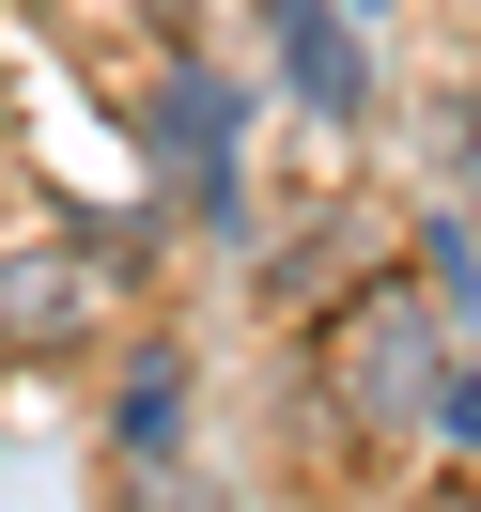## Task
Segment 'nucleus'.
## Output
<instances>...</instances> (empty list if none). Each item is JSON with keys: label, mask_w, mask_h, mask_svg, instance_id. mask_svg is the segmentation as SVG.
Listing matches in <instances>:
<instances>
[{"label": "nucleus", "mask_w": 481, "mask_h": 512, "mask_svg": "<svg viewBox=\"0 0 481 512\" xmlns=\"http://www.w3.org/2000/svg\"><path fill=\"white\" fill-rule=\"evenodd\" d=\"M466 202H481V109H466Z\"/></svg>", "instance_id": "obj_7"}, {"label": "nucleus", "mask_w": 481, "mask_h": 512, "mask_svg": "<svg viewBox=\"0 0 481 512\" xmlns=\"http://www.w3.org/2000/svg\"><path fill=\"white\" fill-rule=\"evenodd\" d=\"M435 512H481V497H435Z\"/></svg>", "instance_id": "obj_9"}, {"label": "nucleus", "mask_w": 481, "mask_h": 512, "mask_svg": "<svg viewBox=\"0 0 481 512\" xmlns=\"http://www.w3.org/2000/svg\"><path fill=\"white\" fill-rule=\"evenodd\" d=\"M94 311H109L94 233H16V249H0V357H78Z\"/></svg>", "instance_id": "obj_2"}, {"label": "nucleus", "mask_w": 481, "mask_h": 512, "mask_svg": "<svg viewBox=\"0 0 481 512\" xmlns=\"http://www.w3.org/2000/svg\"><path fill=\"white\" fill-rule=\"evenodd\" d=\"M342 16H388V0H342Z\"/></svg>", "instance_id": "obj_8"}, {"label": "nucleus", "mask_w": 481, "mask_h": 512, "mask_svg": "<svg viewBox=\"0 0 481 512\" xmlns=\"http://www.w3.org/2000/svg\"><path fill=\"white\" fill-rule=\"evenodd\" d=\"M264 16H280V63H295V94H311L326 125H357V109H373V63H357V16H342V0H264Z\"/></svg>", "instance_id": "obj_3"}, {"label": "nucleus", "mask_w": 481, "mask_h": 512, "mask_svg": "<svg viewBox=\"0 0 481 512\" xmlns=\"http://www.w3.org/2000/svg\"><path fill=\"white\" fill-rule=\"evenodd\" d=\"M171 404H187V357H140V373H125V435L156 450V435H171Z\"/></svg>", "instance_id": "obj_5"}, {"label": "nucleus", "mask_w": 481, "mask_h": 512, "mask_svg": "<svg viewBox=\"0 0 481 512\" xmlns=\"http://www.w3.org/2000/svg\"><path fill=\"white\" fill-rule=\"evenodd\" d=\"M171 156H187V171H233V94L171 78Z\"/></svg>", "instance_id": "obj_4"}, {"label": "nucleus", "mask_w": 481, "mask_h": 512, "mask_svg": "<svg viewBox=\"0 0 481 512\" xmlns=\"http://www.w3.org/2000/svg\"><path fill=\"white\" fill-rule=\"evenodd\" d=\"M435 311H450L435 280H373V295L342 311L326 373H342V404H357V419H419V404L450 388V342H435Z\"/></svg>", "instance_id": "obj_1"}, {"label": "nucleus", "mask_w": 481, "mask_h": 512, "mask_svg": "<svg viewBox=\"0 0 481 512\" xmlns=\"http://www.w3.org/2000/svg\"><path fill=\"white\" fill-rule=\"evenodd\" d=\"M435 419H450V435L481 450V357H450V388H435Z\"/></svg>", "instance_id": "obj_6"}]
</instances>
